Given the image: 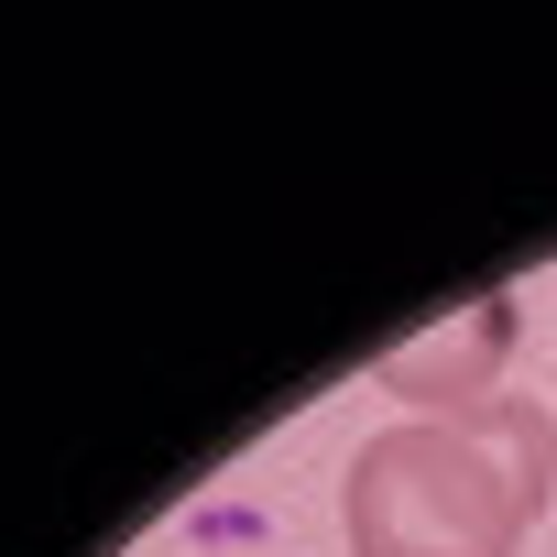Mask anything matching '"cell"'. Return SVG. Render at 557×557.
<instances>
[{"instance_id": "1", "label": "cell", "mask_w": 557, "mask_h": 557, "mask_svg": "<svg viewBox=\"0 0 557 557\" xmlns=\"http://www.w3.org/2000/svg\"><path fill=\"white\" fill-rule=\"evenodd\" d=\"M339 535H350V557H513L535 535V513L459 416H405L350 448Z\"/></svg>"}, {"instance_id": "2", "label": "cell", "mask_w": 557, "mask_h": 557, "mask_svg": "<svg viewBox=\"0 0 557 557\" xmlns=\"http://www.w3.org/2000/svg\"><path fill=\"white\" fill-rule=\"evenodd\" d=\"M524 296L513 285H481V296H459L426 339H394L383 361H372V394H394L405 416H470V405H492L503 394V361H513V318Z\"/></svg>"}]
</instances>
